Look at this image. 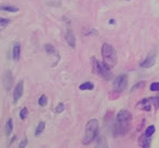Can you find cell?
Wrapping results in <instances>:
<instances>
[{
	"instance_id": "1",
	"label": "cell",
	"mask_w": 159,
	"mask_h": 148,
	"mask_svg": "<svg viewBox=\"0 0 159 148\" xmlns=\"http://www.w3.org/2000/svg\"><path fill=\"white\" fill-rule=\"evenodd\" d=\"M132 122V113L128 109L120 110L116 115V127L115 132L117 134H125L129 129Z\"/></svg>"
},
{
	"instance_id": "2",
	"label": "cell",
	"mask_w": 159,
	"mask_h": 148,
	"mask_svg": "<svg viewBox=\"0 0 159 148\" xmlns=\"http://www.w3.org/2000/svg\"><path fill=\"white\" fill-rule=\"evenodd\" d=\"M99 132V123L96 118H92L90 120L86 125V129H85V136H84V140H83V143L88 145L91 142L94 141V139L96 138L97 135H98Z\"/></svg>"
},
{
	"instance_id": "3",
	"label": "cell",
	"mask_w": 159,
	"mask_h": 148,
	"mask_svg": "<svg viewBox=\"0 0 159 148\" xmlns=\"http://www.w3.org/2000/svg\"><path fill=\"white\" fill-rule=\"evenodd\" d=\"M101 54H102L103 57V62L107 64L110 68L113 67L117 62V56H116V52H115L114 48L111 45L107 44H103L102 48H101Z\"/></svg>"
},
{
	"instance_id": "4",
	"label": "cell",
	"mask_w": 159,
	"mask_h": 148,
	"mask_svg": "<svg viewBox=\"0 0 159 148\" xmlns=\"http://www.w3.org/2000/svg\"><path fill=\"white\" fill-rule=\"evenodd\" d=\"M128 86V76L121 74L115 78L113 82V90L116 93H121Z\"/></svg>"
},
{
	"instance_id": "5",
	"label": "cell",
	"mask_w": 159,
	"mask_h": 148,
	"mask_svg": "<svg viewBox=\"0 0 159 148\" xmlns=\"http://www.w3.org/2000/svg\"><path fill=\"white\" fill-rule=\"evenodd\" d=\"M96 71L101 77L104 78L105 80H110L111 77H112V74H111V70L110 67L103 62V61H96Z\"/></svg>"
},
{
	"instance_id": "6",
	"label": "cell",
	"mask_w": 159,
	"mask_h": 148,
	"mask_svg": "<svg viewBox=\"0 0 159 148\" xmlns=\"http://www.w3.org/2000/svg\"><path fill=\"white\" fill-rule=\"evenodd\" d=\"M23 94H24V82L20 81L16 84L13 91V102L16 103L20 99V97L23 96Z\"/></svg>"
},
{
	"instance_id": "7",
	"label": "cell",
	"mask_w": 159,
	"mask_h": 148,
	"mask_svg": "<svg viewBox=\"0 0 159 148\" xmlns=\"http://www.w3.org/2000/svg\"><path fill=\"white\" fill-rule=\"evenodd\" d=\"M155 61H156V54L152 52L147 56V58L143 62H141V67L144 68H150L155 64Z\"/></svg>"
},
{
	"instance_id": "8",
	"label": "cell",
	"mask_w": 159,
	"mask_h": 148,
	"mask_svg": "<svg viewBox=\"0 0 159 148\" xmlns=\"http://www.w3.org/2000/svg\"><path fill=\"white\" fill-rule=\"evenodd\" d=\"M66 40L67 42V44L70 45L71 48L75 47V34L73 33V31L71 30L67 31V33L66 35Z\"/></svg>"
},
{
	"instance_id": "9",
	"label": "cell",
	"mask_w": 159,
	"mask_h": 148,
	"mask_svg": "<svg viewBox=\"0 0 159 148\" xmlns=\"http://www.w3.org/2000/svg\"><path fill=\"white\" fill-rule=\"evenodd\" d=\"M95 148H108V142L106 138L104 136H100L98 139H97Z\"/></svg>"
},
{
	"instance_id": "10",
	"label": "cell",
	"mask_w": 159,
	"mask_h": 148,
	"mask_svg": "<svg viewBox=\"0 0 159 148\" xmlns=\"http://www.w3.org/2000/svg\"><path fill=\"white\" fill-rule=\"evenodd\" d=\"M12 56H13V59L17 61L20 59V46L19 44H16L13 46L12 48Z\"/></svg>"
},
{
	"instance_id": "11",
	"label": "cell",
	"mask_w": 159,
	"mask_h": 148,
	"mask_svg": "<svg viewBox=\"0 0 159 148\" xmlns=\"http://www.w3.org/2000/svg\"><path fill=\"white\" fill-rule=\"evenodd\" d=\"M12 120L11 118H9L8 121H7L6 125H5V134L6 136H9L10 134L12 133V130H13V124H12Z\"/></svg>"
},
{
	"instance_id": "12",
	"label": "cell",
	"mask_w": 159,
	"mask_h": 148,
	"mask_svg": "<svg viewBox=\"0 0 159 148\" xmlns=\"http://www.w3.org/2000/svg\"><path fill=\"white\" fill-rule=\"evenodd\" d=\"M94 88V84L91 82H85L82 85H80V90L85 91V90H92Z\"/></svg>"
},
{
	"instance_id": "13",
	"label": "cell",
	"mask_w": 159,
	"mask_h": 148,
	"mask_svg": "<svg viewBox=\"0 0 159 148\" xmlns=\"http://www.w3.org/2000/svg\"><path fill=\"white\" fill-rule=\"evenodd\" d=\"M45 130V123L44 122H40L37 128H36V132H35V135L36 136H39L40 134H42L43 131Z\"/></svg>"
},
{
	"instance_id": "14",
	"label": "cell",
	"mask_w": 159,
	"mask_h": 148,
	"mask_svg": "<svg viewBox=\"0 0 159 148\" xmlns=\"http://www.w3.org/2000/svg\"><path fill=\"white\" fill-rule=\"evenodd\" d=\"M0 9L4 10V12H19V8L16 6H8V5H4V6H0Z\"/></svg>"
},
{
	"instance_id": "15",
	"label": "cell",
	"mask_w": 159,
	"mask_h": 148,
	"mask_svg": "<svg viewBox=\"0 0 159 148\" xmlns=\"http://www.w3.org/2000/svg\"><path fill=\"white\" fill-rule=\"evenodd\" d=\"M155 132V127L154 126H149L147 129H146V132H145V135L146 137H151Z\"/></svg>"
},
{
	"instance_id": "16",
	"label": "cell",
	"mask_w": 159,
	"mask_h": 148,
	"mask_svg": "<svg viewBox=\"0 0 159 148\" xmlns=\"http://www.w3.org/2000/svg\"><path fill=\"white\" fill-rule=\"evenodd\" d=\"M11 81H12V78L11 76H10V73L8 72L5 76H4V85L6 84V83H8V89L10 88V84H11Z\"/></svg>"
},
{
	"instance_id": "17",
	"label": "cell",
	"mask_w": 159,
	"mask_h": 148,
	"mask_svg": "<svg viewBox=\"0 0 159 148\" xmlns=\"http://www.w3.org/2000/svg\"><path fill=\"white\" fill-rule=\"evenodd\" d=\"M27 117H28V109L26 107H24L23 109L20 111V120H25Z\"/></svg>"
},
{
	"instance_id": "18",
	"label": "cell",
	"mask_w": 159,
	"mask_h": 148,
	"mask_svg": "<svg viewBox=\"0 0 159 148\" xmlns=\"http://www.w3.org/2000/svg\"><path fill=\"white\" fill-rule=\"evenodd\" d=\"M46 104H47V97H46V95H42L39 98V105L45 106Z\"/></svg>"
},
{
	"instance_id": "19",
	"label": "cell",
	"mask_w": 159,
	"mask_h": 148,
	"mask_svg": "<svg viewBox=\"0 0 159 148\" xmlns=\"http://www.w3.org/2000/svg\"><path fill=\"white\" fill-rule=\"evenodd\" d=\"M151 91H159V82H154L150 86Z\"/></svg>"
},
{
	"instance_id": "20",
	"label": "cell",
	"mask_w": 159,
	"mask_h": 148,
	"mask_svg": "<svg viewBox=\"0 0 159 148\" xmlns=\"http://www.w3.org/2000/svg\"><path fill=\"white\" fill-rule=\"evenodd\" d=\"M64 110V105H63V103H59L58 105L56 106V108H55V111L57 113H60L61 111H63Z\"/></svg>"
},
{
	"instance_id": "21",
	"label": "cell",
	"mask_w": 159,
	"mask_h": 148,
	"mask_svg": "<svg viewBox=\"0 0 159 148\" xmlns=\"http://www.w3.org/2000/svg\"><path fill=\"white\" fill-rule=\"evenodd\" d=\"M10 23V21L8 19H3V17H0V25L1 26H6Z\"/></svg>"
},
{
	"instance_id": "22",
	"label": "cell",
	"mask_w": 159,
	"mask_h": 148,
	"mask_svg": "<svg viewBox=\"0 0 159 148\" xmlns=\"http://www.w3.org/2000/svg\"><path fill=\"white\" fill-rule=\"evenodd\" d=\"M45 49H46V51L48 53H53L54 52V47L52 45H50V44L45 45Z\"/></svg>"
},
{
	"instance_id": "23",
	"label": "cell",
	"mask_w": 159,
	"mask_h": 148,
	"mask_svg": "<svg viewBox=\"0 0 159 148\" xmlns=\"http://www.w3.org/2000/svg\"><path fill=\"white\" fill-rule=\"evenodd\" d=\"M144 85H145V82H140V83H138L137 85H135L134 87L132 88V91H135L136 89H138V88H142V87H144Z\"/></svg>"
},
{
	"instance_id": "24",
	"label": "cell",
	"mask_w": 159,
	"mask_h": 148,
	"mask_svg": "<svg viewBox=\"0 0 159 148\" xmlns=\"http://www.w3.org/2000/svg\"><path fill=\"white\" fill-rule=\"evenodd\" d=\"M27 144H28V139L27 138L23 139V141H20V148H25L27 146Z\"/></svg>"
},
{
	"instance_id": "25",
	"label": "cell",
	"mask_w": 159,
	"mask_h": 148,
	"mask_svg": "<svg viewBox=\"0 0 159 148\" xmlns=\"http://www.w3.org/2000/svg\"><path fill=\"white\" fill-rule=\"evenodd\" d=\"M152 101L154 102V104H155V107H159V97H153L152 98Z\"/></svg>"
}]
</instances>
